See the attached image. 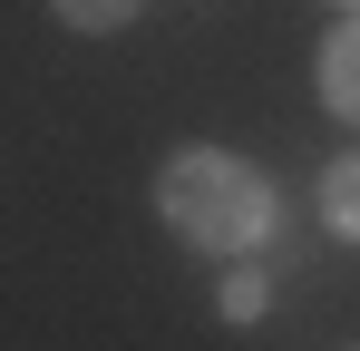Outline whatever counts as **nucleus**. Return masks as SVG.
I'll return each mask as SVG.
<instances>
[{
  "instance_id": "nucleus-1",
  "label": "nucleus",
  "mask_w": 360,
  "mask_h": 351,
  "mask_svg": "<svg viewBox=\"0 0 360 351\" xmlns=\"http://www.w3.org/2000/svg\"><path fill=\"white\" fill-rule=\"evenodd\" d=\"M156 215L205 254H243V244L273 234V185H263V166H243L224 147H185L156 176Z\"/></svg>"
},
{
  "instance_id": "nucleus-3",
  "label": "nucleus",
  "mask_w": 360,
  "mask_h": 351,
  "mask_svg": "<svg viewBox=\"0 0 360 351\" xmlns=\"http://www.w3.org/2000/svg\"><path fill=\"white\" fill-rule=\"evenodd\" d=\"M321 215H331V225L360 244V147H351V156H341L331 176H321Z\"/></svg>"
},
{
  "instance_id": "nucleus-5",
  "label": "nucleus",
  "mask_w": 360,
  "mask_h": 351,
  "mask_svg": "<svg viewBox=\"0 0 360 351\" xmlns=\"http://www.w3.org/2000/svg\"><path fill=\"white\" fill-rule=\"evenodd\" d=\"M68 30H117V20H136V0H49Z\"/></svg>"
},
{
  "instance_id": "nucleus-4",
  "label": "nucleus",
  "mask_w": 360,
  "mask_h": 351,
  "mask_svg": "<svg viewBox=\"0 0 360 351\" xmlns=\"http://www.w3.org/2000/svg\"><path fill=\"white\" fill-rule=\"evenodd\" d=\"M263 302H273V283H263L253 264H234V273L214 283V312H224V322H263Z\"/></svg>"
},
{
  "instance_id": "nucleus-2",
  "label": "nucleus",
  "mask_w": 360,
  "mask_h": 351,
  "mask_svg": "<svg viewBox=\"0 0 360 351\" xmlns=\"http://www.w3.org/2000/svg\"><path fill=\"white\" fill-rule=\"evenodd\" d=\"M321 98H331V117H360V20L321 39Z\"/></svg>"
},
{
  "instance_id": "nucleus-6",
  "label": "nucleus",
  "mask_w": 360,
  "mask_h": 351,
  "mask_svg": "<svg viewBox=\"0 0 360 351\" xmlns=\"http://www.w3.org/2000/svg\"><path fill=\"white\" fill-rule=\"evenodd\" d=\"M351 10H360V0H351Z\"/></svg>"
}]
</instances>
